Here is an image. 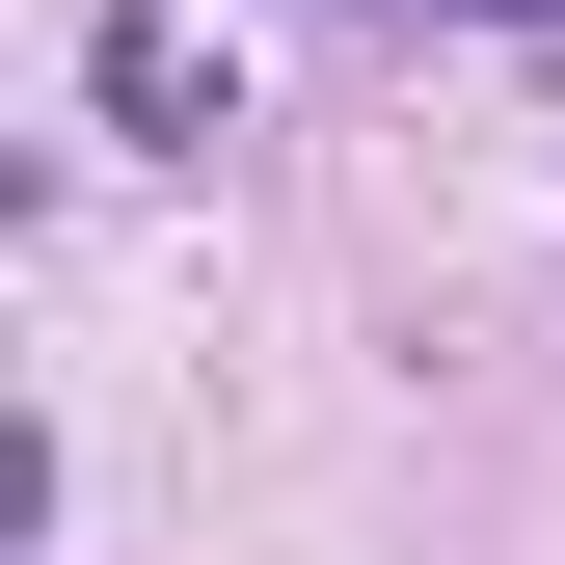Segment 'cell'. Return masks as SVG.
<instances>
[{
  "mask_svg": "<svg viewBox=\"0 0 565 565\" xmlns=\"http://www.w3.org/2000/svg\"><path fill=\"white\" fill-rule=\"evenodd\" d=\"M82 82H108V135H162V162H189V135H243V82L189 54V0H108V28H82Z\"/></svg>",
  "mask_w": 565,
  "mask_h": 565,
  "instance_id": "cell-1",
  "label": "cell"
},
{
  "mask_svg": "<svg viewBox=\"0 0 565 565\" xmlns=\"http://www.w3.org/2000/svg\"><path fill=\"white\" fill-rule=\"evenodd\" d=\"M431 28H565V0H431Z\"/></svg>",
  "mask_w": 565,
  "mask_h": 565,
  "instance_id": "cell-2",
  "label": "cell"
}]
</instances>
